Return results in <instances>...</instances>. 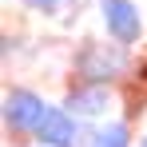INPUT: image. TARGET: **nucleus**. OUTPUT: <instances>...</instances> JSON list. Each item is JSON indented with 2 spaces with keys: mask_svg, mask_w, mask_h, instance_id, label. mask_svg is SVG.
<instances>
[{
  "mask_svg": "<svg viewBox=\"0 0 147 147\" xmlns=\"http://www.w3.org/2000/svg\"><path fill=\"white\" fill-rule=\"evenodd\" d=\"M92 147H131V131H127V123H123V119L103 123L96 135H92Z\"/></svg>",
  "mask_w": 147,
  "mask_h": 147,
  "instance_id": "obj_6",
  "label": "nucleus"
},
{
  "mask_svg": "<svg viewBox=\"0 0 147 147\" xmlns=\"http://www.w3.org/2000/svg\"><path fill=\"white\" fill-rule=\"evenodd\" d=\"M76 68L84 76V84H111L127 68L123 44H88V48L76 56Z\"/></svg>",
  "mask_w": 147,
  "mask_h": 147,
  "instance_id": "obj_1",
  "label": "nucleus"
},
{
  "mask_svg": "<svg viewBox=\"0 0 147 147\" xmlns=\"http://www.w3.org/2000/svg\"><path fill=\"white\" fill-rule=\"evenodd\" d=\"M40 147H92V135L84 131L80 115H72L68 107H48L44 123L36 127Z\"/></svg>",
  "mask_w": 147,
  "mask_h": 147,
  "instance_id": "obj_2",
  "label": "nucleus"
},
{
  "mask_svg": "<svg viewBox=\"0 0 147 147\" xmlns=\"http://www.w3.org/2000/svg\"><path fill=\"white\" fill-rule=\"evenodd\" d=\"M28 8H40V12H52V8H60L64 0H24Z\"/></svg>",
  "mask_w": 147,
  "mask_h": 147,
  "instance_id": "obj_7",
  "label": "nucleus"
},
{
  "mask_svg": "<svg viewBox=\"0 0 147 147\" xmlns=\"http://www.w3.org/2000/svg\"><path fill=\"white\" fill-rule=\"evenodd\" d=\"M103 28L115 44H135L139 32H143V20H139V8L131 0H103Z\"/></svg>",
  "mask_w": 147,
  "mask_h": 147,
  "instance_id": "obj_4",
  "label": "nucleus"
},
{
  "mask_svg": "<svg viewBox=\"0 0 147 147\" xmlns=\"http://www.w3.org/2000/svg\"><path fill=\"white\" fill-rule=\"evenodd\" d=\"M139 147H147V135H143V143H139Z\"/></svg>",
  "mask_w": 147,
  "mask_h": 147,
  "instance_id": "obj_8",
  "label": "nucleus"
},
{
  "mask_svg": "<svg viewBox=\"0 0 147 147\" xmlns=\"http://www.w3.org/2000/svg\"><path fill=\"white\" fill-rule=\"evenodd\" d=\"M44 115H48V103L28 88H16V92L4 96V127L16 131V135H36Z\"/></svg>",
  "mask_w": 147,
  "mask_h": 147,
  "instance_id": "obj_3",
  "label": "nucleus"
},
{
  "mask_svg": "<svg viewBox=\"0 0 147 147\" xmlns=\"http://www.w3.org/2000/svg\"><path fill=\"white\" fill-rule=\"evenodd\" d=\"M64 107L80 115V119H92V115H103L107 111V92H103V84H84V88H72L68 99H64Z\"/></svg>",
  "mask_w": 147,
  "mask_h": 147,
  "instance_id": "obj_5",
  "label": "nucleus"
}]
</instances>
